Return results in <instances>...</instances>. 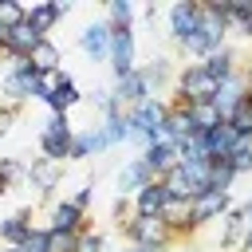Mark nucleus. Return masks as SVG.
<instances>
[{
    "instance_id": "nucleus-1",
    "label": "nucleus",
    "mask_w": 252,
    "mask_h": 252,
    "mask_svg": "<svg viewBox=\"0 0 252 252\" xmlns=\"http://www.w3.org/2000/svg\"><path fill=\"white\" fill-rule=\"evenodd\" d=\"M71 142H75V130L67 122V114H51L39 130V146H43V158L47 161H63L71 158Z\"/></svg>"
},
{
    "instance_id": "nucleus-2",
    "label": "nucleus",
    "mask_w": 252,
    "mask_h": 252,
    "mask_svg": "<svg viewBox=\"0 0 252 252\" xmlns=\"http://www.w3.org/2000/svg\"><path fill=\"white\" fill-rule=\"evenodd\" d=\"M224 24H228L224 16L205 12V16H201V24H197V32H193V35H189L181 47H185L189 55H213L217 47H224V32H228Z\"/></svg>"
},
{
    "instance_id": "nucleus-3",
    "label": "nucleus",
    "mask_w": 252,
    "mask_h": 252,
    "mask_svg": "<svg viewBox=\"0 0 252 252\" xmlns=\"http://www.w3.org/2000/svg\"><path fill=\"white\" fill-rule=\"evenodd\" d=\"M126 236H130L138 248H146V252H161V248L173 240V232H169V224H165L161 217H134L130 228H126Z\"/></svg>"
},
{
    "instance_id": "nucleus-4",
    "label": "nucleus",
    "mask_w": 252,
    "mask_h": 252,
    "mask_svg": "<svg viewBox=\"0 0 252 252\" xmlns=\"http://www.w3.org/2000/svg\"><path fill=\"white\" fill-rule=\"evenodd\" d=\"M177 94L189 98V102H209V98L217 94V83L209 79V71H205L201 63H193V67H185V71L177 75Z\"/></svg>"
},
{
    "instance_id": "nucleus-5",
    "label": "nucleus",
    "mask_w": 252,
    "mask_h": 252,
    "mask_svg": "<svg viewBox=\"0 0 252 252\" xmlns=\"http://www.w3.org/2000/svg\"><path fill=\"white\" fill-rule=\"evenodd\" d=\"M224 213H228V193H220V189H205V193L193 197V205H189L193 228H197V224H209V220H217V217H224Z\"/></svg>"
},
{
    "instance_id": "nucleus-6",
    "label": "nucleus",
    "mask_w": 252,
    "mask_h": 252,
    "mask_svg": "<svg viewBox=\"0 0 252 252\" xmlns=\"http://www.w3.org/2000/svg\"><path fill=\"white\" fill-rule=\"evenodd\" d=\"M201 16H205V8H201V4H193V0L173 4V8H169V32H173V39H177V43H185V39L197 32Z\"/></svg>"
},
{
    "instance_id": "nucleus-7",
    "label": "nucleus",
    "mask_w": 252,
    "mask_h": 252,
    "mask_svg": "<svg viewBox=\"0 0 252 252\" xmlns=\"http://www.w3.org/2000/svg\"><path fill=\"white\" fill-rule=\"evenodd\" d=\"M67 12H71V4H67V0H63V4H32V8H24V20L32 24V32H35V35H43V39H47V32H51Z\"/></svg>"
},
{
    "instance_id": "nucleus-8",
    "label": "nucleus",
    "mask_w": 252,
    "mask_h": 252,
    "mask_svg": "<svg viewBox=\"0 0 252 252\" xmlns=\"http://www.w3.org/2000/svg\"><path fill=\"white\" fill-rule=\"evenodd\" d=\"M110 98H114L118 106H130V110H134L138 102H146V98H150V91H146V79H142V71L134 67L130 75H122V79L114 83V91H110Z\"/></svg>"
},
{
    "instance_id": "nucleus-9",
    "label": "nucleus",
    "mask_w": 252,
    "mask_h": 252,
    "mask_svg": "<svg viewBox=\"0 0 252 252\" xmlns=\"http://www.w3.org/2000/svg\"><path fill=\"white\" fill-rule=\"evenodd\" d=\"M142 161H146V165H150V173L161 181L169 169H177V146H173V142H154V146H146Z\"/></svg>"
},
{
    "instance_id": "nucleus-10",
    "label": "nucleus",
    "mask_w": 252,
    "mask_h": 252,
    "mask_svg": "<svg viewBox=\"0 0 252 252\" xmlns=\"http://www.w3.org/2000/svg\"><path fill=\"white\" fill-rule=\"evenodd\" d=\"M79 47H83L94 63L106 59V55H110V24H87L83 35H79Z\"/></svg>"
},
{
    "instance_id": "nucleus-11",
    "label": "nucleus",
    "mask_w": 252,
    "mask_h": 252,
    "mask_svg": "<svg viewBox=\"0 0 252 252\" xmlns=\"http://www.w3.org/2000/svg\"><path fill=\"white\" fill-rule=\"evenodd\" d=\"M110 63H114L118 79L134 71V35L130 32H110Z\"/></svg>"
},
{
    "instance_id": "nucleus-12",
    "label": "nucleus",
    "mask_w": 252,
    "mask_h": 252,
    "mask_svg": "<svg viewBox=\"0 0 252 252\" xmlns=\"http://www.w3.org/2000/svg\"><path fill=\"white\" fill-rule=\"evenodd\" d=\"M244 91H248V83H244V79L236 75V79L220 83V87H217V94H213L209 102L217 106V114H220V118H228V114H232V110H236V106L244 102Z\"/></svg>"
},
{
    "instance_id": "nucleus-13",
    "label": "nucleus",
    "mask_w": 252,
    "mask_h": 252,
    "mask_svg": "<svg viewBox=\"0 0 252 252\" xmlns=\"http://www.w3.org/2000/svg\"><path fill=\"white\" fill-rule=\"evenodd\" d=\"M205 71H209V79L220 87V83H228V79H236V55H232V47H217L213 55H205V63H201Z\"/></svg>"
},
{
    "instance_id": "nucleus-14",
    "label": "nucleus",
    "mask_w": 252,
    "mask_h": 252,
    "mask_svg": "<svg viewBox=\"0 0 252 252\" xmlns=\"http://www.w3.org/2000/svg\"><path fill=\"white\" fill-rule=\"evenodd\" d=\"M236 134L228 130V122H220V126H213L209 134H201V146H205V154L209 158H228L232 150H236Z\"/></svg>"
},
{
    "instance_id": "nucleus-15",
    "label": "nucleus",
    "mask_w": 252,
    "mask_h": 252,
    "mask_svg": "<svg viewBox=\"0 0 252 252\" xmlns=\"http://www.w3.org/2000/svg\"><path fill=\"white\" fill-rule=\"evenodd\" d=\"M165 201H169V193L161 189V181H150L146 189L134 193V209H138V217H161Z\"/></svg>"
},
{
    "instance_id": "nucleus-16",
    "label": "nucleus",
    "mask_w": 252,
    "mask_h": 252,
    "mask_svg": "<svg viewBox=\"0 0 252 252\" xmlns=\"http://www.w3.org/2000/svg\"><path fill=\"white\" fill-rule=\"evenodd\" d=\"M150 181H158V177L150 173V165H146L142 158H134V161H130V165L118 173V189H122V197H126V193H138V189H146Z\"/></svg>"
},
{
    "instance_id": "nucleus-17",
    "label": "nucleus",
    "mask_w": 252,
    "mask_h": 252,
    "mask_svg": "<svg viewBox=\"0 0 252 252\" xmlns=\"http://www.w3.org/2000/svg\"><path fill=\"white\" fill-rule=\"evenodd\" d=\"M87 217H83V209H75L71 201H59L55 209H51V228H59V232H87V224H83Z\"/></svg>"
},
{
    "instance_id": "nucleus-18",
    "label": "nucleus",
    "mask_w": 252,
    "mask_h": 252,
    "mask_svg": "<svg viewBox=\"0 0 252 252\" xmlns=\"http://www.w3.org/2000/svg\"><path fill=\"white\" fill-rule=\"evenodd\" d=\"M28 232H32L28 213H12V217H4V220H0V240H4L8 248H20V244L28 240Z\"/></svg>"
},
{
    "instance_id": "nucleus-19",
    "label": "nucleus",
    "mask_w": 252,
    "mask_h": 252,
    "mask_svg": "<svg viewBox=\"0 0 252 252\" xmlns=\"http://www.w3.org/2000/svg\"><path fill=\"white\" fill-rule=\"evenodd\" d=\"M98 150H106V138H102V130H98V126L79 130V134H75V142H71V158H91V154H98Z\"/></svg>"
},
{
    "instance_id": "nucleus-20",
    "label": "nucleus",
    "mask_w": 252,
    "mask_h": 252,
    "mask_svg": "<svg viewBox=\"0 0 252 252\" xmlns=\"http://www.w3.org/2000/svg\"><path fill=\"white\" fill-rule=\"evenodd\" d=\"M28 63L43 75V71H55L59 67V47L51 43V39H39L35 47H32V55H28Z\"/></svg>"
},
{
    "instance_id": "nucleus-21",
    "label": "nucleus",
    "mask_w": 252,
    "mask_h": 252,
    "mask_svg": "<svg viewBox=\"0 0 252 252\" xmlns=\"http://www.w3.org/2000/svg\"><path fill=\"white\" fill-rule=\"evenodd\" d=\"M232 181H236V173H232L228 158H209V189L228 193V189H232Z\"/></svg>"
},
{
    "instance_id": "nucleus-22",
    "label": "nucleus",
    "mask_w": 252,
    "mask_h": 252,
    "mask_svg": "<svg viewBox=\"0 0 252 252\" xmlns=\"http://www.w3.org/2000/svg\"><path fill=\"white\" fill-rule=\"evenodd\" d=\"M189 118H193L197 134H209L213 126H220V122H224V118L217 114V106H213V102H193V106H189Z\"/></svg>"
},
{
    "instance_id": "nucleus-23",
    "label": "nucleus",
    "mask_w": 252,
    "mask_h": 252,
    "mask_svg": "<svg viewBox=\"0 0 252 252\" xmlns=\"http://www.w3.org/2000/svg\"><path fill=\"white\" fill-rule=\"evenodd\" d=\"M244 232H248L244 213L240 209H228L224 213V228H220V244H236V240H244Z\"/></svg>"
},
{
    "instance_id": "nucleus-24",
    "label": "nucleus",
    "mask_w": 252,
    "mask_h": 252,
    "mask_svg": "<svg viewBox=\"0 0 252 252\" xmlns=\"http://www.w3.org/2000/svg\"><path fill=\"white\" fill-rule=\"evenodd\" d=\"M79 98H83V94H79V87H75V83L67 79V83H63V87H59V91H55V94L47 98V106H51L55 114H67V110H71V106H75Z\"/></svg>"
},
{
    "instance_id": "nucleus-25",
    "label": "nucleus",
    "mask_w": 252,
    "mask_h": 252,
    "mask_svg": "<svg viewBox=\"0 0 252 252\" xmlns=\"http://www.w3.org/2000/svg\"><path fill=\"white\" fill-rule=\"evenodd\" d=\"M102 130V138H106V146H118V142H130V118H122V114H114V118H106V126H98Z\"/></svg>"
},
{
    "instance_id": "nucleus-26",
    "label": "nucleus",
    "mask_w": 252,
    "mask_h": 252,
    "mask_svg": "<svg viewBox=\"0 0 252 252\" xmlns=\"http://www.w3.org/2000/svg\"><path fill=\"white\" fill-rule=\"evenodd\" d=\"M134 4L130 0H110V32H130Z\"/></svg>"
},
{
    "instance_id": "nucleus-27",
    "label": "nucleus",
    "mask_w": 252,
    "mask_h": 252,
    "mask_svg": "<svg viewBox=\"0 0 252 252\" xmlns=\"http://www.w3.org/2000/svg\"><path fill=\"white\" fill-rule=\"evenodd\" d=\"M63 83H67V75H63L59 67H55V71H43V75L35 79V98H43V102H47V98H51Z\"/></svg>"
},
{
    "instance_id": "nucleus-28",
    "label": "nucleus",
    "mask_w": 252,
    "mask_h": 252,
    "mask_svg": "<svg viewBox=\"0 0 252 252\" xmlns=\"http://www.w3.org/2000/svg\"><path fill=\"white\" fill-rule=\"evenodd\" d=\"M28 177H32V185H39V189L47 193V189L55 185V177H59V161H47V158H43L39 165H32V173H28Z\"/></svg>"
},
{
    "instance_id": "nucleus-29",
    "label": "nucleus",
    "mask_w": 252,
    "mask_h": 252,
    "mask_svg": "<svg viewBox=\"0 0 252 252\" xmlns=\"http://www.w3.org/2000/svg\"><path fill=\"white\" fill-rule=\"evenodd\" d=\"M228 165H232L236 177L240 173H252V142H236V150L228 154Z\"/></svg>"
},
{
    "instance_id": "nucleus-30",
    "label": "nucleus",
    "mask_w": 252,
    "mask_h": 252,
    "mask_svg": "<svg viewBox=\"0 0 252 252\" xmlns=\"http://www.w3.org/2000/svg\"><path fill=\"white\" fill-rule=\"evenodd\" d=\"M20 177H28V169H24L20 161L4 158V161H0V197H4V193H8V189H12L16 181H20Z\"/></svg>"
},
{
    "instance_id": "nucleus-31",
    "label": "nucleus",
    "mask_w": 252,
    "mask_h": 252,
    "mask_svg": "<svg viewBox=\"0 0 252 252\" xmlns=\"http://www.w3.org/2000/svg\"><path fill=\"white\" fill-rule=\"evenodd\" d=\"M75 248H79V236H75V232L47 228V252H75Z\"/></svg>"
},
{
    "instance_id": "nucleus-32",
    "label": "nucleus",
    "mask_w": 252,
    "mask_h": 252,
    "mask_svg": "<svg viewBox=\"0 0 252 252\" xmlns=\"http://www.w3.org/2000/svg\"><path fill=\"white\" fill-rule=\"evenodd\" d=\"M16 24H24V8H20L16 0H0V28L12 32Z\"/></svg>"
},
{
    "instance_id": "nucleus-33",
    "label": "nucleus",
    "mask_w": 252,
    "mask_h": 252,
    "mask_svg": "<svg viewBox=\"0 0 252 252\" xmlns=\"http://www.w3.org/2000/svg\"><path fill=\"white\" fill-rule=\"evenodd\" d=\"M165 75H169V59H154V63H150V67L142 71V79H146V91H150L154 83H161Z\"/></svg>"
},
{
    "instance_id": "nucleus-34",
    "label": "nucleus",
    "mask_w": 252,
    "mask_h": 252,
    "mask_svg": "<svg viewBox=\"0 0 252 252\" xmlns=\"http://www.w3.org/2000/svg\"><path fill=\"white\" fill-rule=\"evenodd\" d=\"M20 252H47V228H32L28 240L20 244Z\"/></svg>"
},
{
    "instance_id": "nucleus-35",
    "label": "nucleus",
    "mask_w": 252,
    "mask_h": 252,
    "mask_svg": "<svg viewBox=\"0 0 252 252\" xmlns=\"http://www.w3.org/2000/svg\"><path fill=\"white\" fill-rule=\"evenodd\" d=\"M75 252H102V236H98V232H91V228H87V232H79V248H75Z\"/></svg>"
},
{
    "instance_id": "nucleus-36",
    "label": "nucleus",
    "mask_w": 252,
    "mask_h": 252,
    "mask_svg": "<svg viewBox=\"0 0 252 252\" xmlns=\"http://www.w3.org/2000/svg\"><path fill=\"white\" fill-rule=\"evenodd\" d=\"M91 197H94V189H91V185H83V189H79V193H75V197H71V205H75V209H83V213H87V205H91Z\"/></svg>"
},
{
    "instance_id": "nucleus-37",
    "label": "nucleus",
    "mask_w": 252,
    "mask_h": 252,
    "mask_svg": "<svg viewBox=\"0 0 252 252\" xmlns=\"http://www.w3.org/2000/svg\"><path fill=\"white\" fill-rule=\"evenodd\" d=\"M240 213H244V224H248V228H252V197H248V201H244V205H240Z\"/></svg>"
},
{
    "instance_id": "nucleus-38",
    "label": "nucleus",
    "mask_w": 252,
    "mask_h": 252,
    "mask_svg": "<svg viewBox=\"0 0 252 252\" xmlns=\"http://www.w3.org/2000/svg\"><path fill=\"white\" fill-rule=\"evenodd\" d=\"M240 252H252V228L244 232V240H240Z\"/></svg>"
},
{
    "instance_id": "nucleus-39",
    "label": "nucleus",
    "mask_w": 252,
    "mask_h": 252,
    "mask_svg": "<svg viewBox=\"0 0 252 252\" xmlns=\"http://www.w3.org/2000/svg\"><path fill=\"white\" fill-rule=\"evenodd\" d=\"M122 252H146V248H138V244H130V248H122Z\"/></svg>"
},
{
    "instance_id": "nucleus-40",
    "label": "nucleus",
    "mask_w": 252,
    "mask_h": 252,
    "mask_svg": "<svg viewBox=\"0 0 252 252\" xmlns=\"http://www.w3.org/2000/svg\"><path fill=\"white\" fill-rule=\"evenodd\" d=\"M0 252H20V248H0Z\"/></svg>"
}]
</instances>
